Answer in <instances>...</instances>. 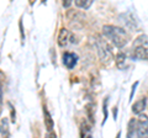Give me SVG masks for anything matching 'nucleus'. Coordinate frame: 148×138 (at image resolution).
<instances>
[{
    "label": "nucleus",
    "mask_w": 148,
    "mask_h": 138,
    "mask_svg": "<svg viewBox=\"0 0 148 138\" xmlns=\"http://www.w3.org/2000/svg\"><path fill=\"white\" fill-rule=\"evenodd\" d=\"M103 33L105 37H108L111 42L114 43V46H116L117 48H122L125 47L128 41H130V36L125 29L122 27H117V26H112V25H105L103 27Z\"/></svg>",
    "instance_id": "nucleus-1"
},
{
    "label": "nucleus",
    "mask_w": 148,
    "mask_h": 138,
    "mask_svg": "<svg viewBox=\"0 0 148 138\" xmlns=\"http://www.w3.org/2000/svg\"><path fill=\"white\" fill-rule=\"evenodd\" d=\"M135 47L131 52V58L135 61H148V40L147 36H140L135 41Z\"/></svg>",
    "instance_id": "nucleus-2"
},
{
    "label": "nucleus",
    "mask_w": 148,
    "mask_h": 138,
    "mask_svg": "<svg viewBox=\"0 0 148 138\" xmlns=\"http://www.w3.org/2000/svg\"><path fill=\"white\" fill-rule=\"evenodd\" d=\"M96 48H98L100 61L104 64H109L111 61H112L114 56H112V52H111V48L104 40H101L99 37L96 38Z\"/></svg>",
    "instance_id": "nucleus-3"
},
{
    "label": "nucleus",
    "mask_w": 148,
    "mask_h": 138,
    "mask_svg": "<svg viewBox=\"0 0 148 138\" xmlns=\"http://www.w3.org/2000/svg\"><path fill=\"white\" fill-rule=\"evenodd\" d=\"M137 136L138 137H146L148 135V117L145 115L140 113V117L137 120Z\"/></svg>",
    "instance_id": "nucleus-4"
},
{
    "label": "nucleus",
    "mask_w": 148,
    "mask_h": 138,
    "mask_svg": "<svg viewBox=\"0 0 148 138\" xmlns=\"http://www.w3.org/2000/svg\"><path fill=\"white\" fill-rule=\"evenodd\" d=\"M78 62V57L77 54H74L72 52H66L63 53V64L66 66L68 69H73L75 67V64Z\"/></svg>",
    "instance_id": "nucleus-5"
},
{
    "label": "nucleus",
    "mask_w": 148,
    "mask_h": 138,
    "mask_svg": "<svg viewBox=\"0 0 148 138\" xmlns=\"http://www.w3.org/2000/svg\"><path fill=\"white\" fill-rule=\"evenodd\" d=\"M146 107H147V98L140 99L132 105V112L136 113V115H140V113H142L143 111H145Z\"/></svg>",
    "instance_id": "nucleus-6"
},
{
    "label": "nucleus",
    "mask_w": 148,
    "mask_h": 138,
    "mask_svg": "<svg viewBox=\"0 0 148 138\" xmlns=\"http://www.w3.org/2000/svg\"><path fill=\"white\" fill-rule=\"evenodd\" d=\"M43 121H45V126H46V128H47V131L51 132L53 130V127H54V122L52 120L51 113L48 112V110L46 107H43Z\"/></svg>",
    "instance_id": "nucleus-7"
},
{
    "label": "nucleus",
    "mask_w": 148,
    "mask_h": 138,
    "mask_svg": "<svg viewBox=\"0 0 148 138\" xmlns=\"http://www.w3.org/2000/svg\"><path fill=\"white\" fill-rule=\"evenodd\" d=\"M69 37H71V36H69V31L67 29H62L58 35V44L61 46V47H66L68 44Z\"/></svg>",
    "instance_id": "nucleus-8"
},
{
    "label": "nucleus",
    "mask_w": 148,
    "mask_h": 138,
    "mask_svg": "<svg viewBox=\"0 0 148 138\" xmlns=\"http://www.w3.org/2000/svg\"><path fill=\"white\" fill-rule=\"evenodd\" d=\"M135 131H137V120L132 118V120H130V122H128V128H127V135L126 136L132 137Z\"/></svg>",
    "instance_id": "nucleus-9"
},
{
    "label": "nucleus",
    "mask_w": 148,
    "mask_h": 138,
    "mask_svg": "<svg viewBox=\"0 0 148 138\" xmlns=\"http://www.w3.org/2000/svg\"><path fill=\"white\" fill-rule=\"evenodd\" d=\"M75 3V6L80 8V9H89L91 6V4L94 3V0H74Z\"/></svg>",
    "instance_id": "nucleus-10"
},
{
    "label": "nucleus",
    "mask_w": 148,
    "mask_h": 138,
    "mask_svg": "<svg viewBox=\"0 0 148 138\" xmlns=\"http://www.w3.org/2000/svg\"><path fill=\"white\" fill-rule=\"evenodd\" d=\"M125 59H126V56H125V53L122 52H119L116 54V58H115V63H116V66L121 69L125 64Z\"/></svg>",
    "instance_id": "nucleus-11"
},
{
    "label": "nucleus",
    "mask_w": 148,
    "mask_h": 138,
    "mask_svg": "<svg viewBox=\"0 0 148 138\" xmlns=\"http://www.w3.org/2000/svg\"><path fill=\"white\" fill-rule=\"evenodd\" d=\"M137 85H138V81H136L135 84L132 85V89H131V94H130V98H128L130 102H131V101H132V99H133V95H135V91H136V88H137Z\"/></svg>",
    "instance_id": "nucleus-12"
},
{
    "label": "nucleus",
    "mask_w": 148,
    "mask_h": 138,
    "mask_svg": "<svg viewBox=\"0 0 148 138\" xmlns=\"http://www.w3.org/2000/svg\"><path fill=\"white\" fill-rule=\"evenodd\" d=\"M73 0H63V6L64 8H69L71 6V4H72Z\"/></svg>",
    "instance_id": "nucleus-13"
},
{
    "label": "nucleus",
    "mask_w": 148,
    "mask_h": 138,
    "mask_svg": "<svg viewBox=\"0 0 148 138\" xmlns=\"http://www.w3.org/2000/svg\"><path fill=\"white\" fill-rule=\"evenodd\" d=\"M20 29H21V30H20V31H21V37H22V40H24L25 36H24V31H22V21H21V20H20Z\"/></svg>",
    "instance_id": "nucleus-14"
}]
</instances>
